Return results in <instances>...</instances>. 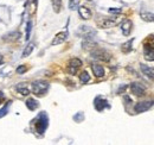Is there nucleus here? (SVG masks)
Segmentation results:
<instances>
[{
	"label": "nucleus",
	"instance_id": "29",
	"mask_svg": "<svg viewBox=\"0 0 154 145\" xmlns=\"http://www.w3.org/2000/svg\"><path fill=\"white\" fill-rule=\"evenodd\" d=\"M2 62H4V58H2V56H1V55H0V66H1V64H2Z\"/></svg>",
	"mask_w": 154,
	"mask_h": 145
},
{
	"label": "nucleus",
	"instance_id": "12",
	"mask_svg": "<svg viewBox=\"0 0 154 145\" xmlns=\"http://www.w3.org/2000/svg\"><path fill=\"white\" fill-rule=\"evenodd\" d=\"M132 27H133V24H132V21L131 20H125L123 23H122V25H121V30H122V34L125 35V36H128L129 34H131V31H132Z\"/></svg>",
	"mask_w": 154,
	"mask_h": 145
},
{
	"label": "nucleus",
	"instance_id": "18",
	"mask_svg": "<svg viewBox=\"0 0 154 145\" xmlns=\"http://www.w3.org/2000/svg\"><path fill=\"white\" fill-rule=\"evenodd\" d=\"M115 19H104L103 23L101 24V27L107 29V27H112L113 25H115Z\"/></svg>",
	"mask_w": 154,
	"mask_h": 145
},
{
	"label": "nucleus",
	"instance_id": "9",
	"mask_svg": "<svg viewBox=\"0 0 154 145\" xmlns=\"http://www.w3.org/2000/svg\"><path fill=\"white\" fill-rule=\"evenodd\" d=\"M145 58L147 61H154V45L153 44H145Z\"/></svg>",
	"mask_w": 154,
	"mask_h": 145
},
{
	"label": "nucleus",
	"instance_id": "28",
	"mask_svg": "<svg viewBox=\"0 0 154 145\" xmlns=\"http://www.w3.org/2000/svg\"><path fill=\"white\" fill-rule=\"evenodd\" d=\"M110 13H121V8H109Z\"/></svg>",
	"mask_w": 154,
	"mask_h": 145
},
{
	"label": "nucleus",
	"instance_id": "11",
	"mask_svg": "<svg viewBox=\"0 0 154 145\" xmlns=\"http://www.w3.org/2000/svg\"><path fill=\"white\" fill-rule=\"evenodd\" d=\"M77 10H78L79 17H81L82 19L88 20V19L91 18V11H90L88 7H85V6H81V7H78Z\"/></svg>",
	"mask_w": 154,
	"mask_h": 145
},
{
	"label": "nucleus",
	"instance_id": "24",
	"mask_svg": "<svg viewBox=\"0 0 154 145\" xmlns=\"http://www.w3.org/2000/svg\"><path fill=\"white\" fill-rule=\"evenodd\" d=\"M74 119H75V121H77V123H81V121L84 119V115H83L82 112H79V113H77L76 115L74 117Z\"/></svg>",
	"mask_w": 154,
	"mask_h": 145
},
{
	"label": "nucleus",
	"instance_id": "26",
	"mask_svg": "<svg viewBox=\"0 0 154 145\" xmlns=\"http://www.w3.org/2000/svg\"><path fill=\"white\" fill-rule=\"evenodd\" d=\"M8 106H10V104H7V105H6V107H4L2 109H0V118L7 114V111H8Z\"/></svg>",
	"mask_w": 154,
	"mask_h": 145
},
{
	"label": "nucleus",
	"instance_id": "31",
	"mask_svg": "<svg viewBox=\"0 0 154 145\" xmlns=\"http://www.w3.org/2000/svg\"><path fill=\"white\" fill-rule=\"evenodd\" d=\"M89 1H91V0H89Z\"/></svg>",
	"mask_w": 154,
	"mask_h": 145
},
{
	"label": "nucleus",
	"instance_id": "23",
	"mask_svg": "<svg viewBox=\"0 0 154 145\" xmlns=\"http://www.w3.org/2000/svg\"><path fill=\"white\" fill-rule=\"evenodd\" d=\"M79 7V0H70L69 1V8L70 10H77Z\"/></svg>",
	"mask_w": 154,
	"mask_h": 145
},
{
	"label": "nucleus",
	"instance_id": "3",
	"mask_svg": "<svg viewBox=\"0 0 154 145\" xmlns=\"http://www.w3.org/2000/svg\"><path fill=\"white\" fill-rule=\"evenodd\" d=\"M154 105V100H146V101H140L134 106V111L136 113H143L151 108Z\"/></svg>",
	"mask_w": 154,
	"mask_h": 145
},
{
	"label": "nucleus",
	"instance_id": "8",
	"mask_svg": "<svg viewBox=\"0 0 154 145\" xmlns=\"http://www.w3.org/2000/svg\"><path fill=\"white\" fill-rule=\"evenodd\" d=\"M94 105H95V108L97 111H103L104 108H108L109 107V104H108V101L106 100V99H103L102 96H97L96 99H95V101H94Z\"/></svg>",
	"mask_w": 154,
	"mask_h": 145
},
{
	"label": "nucleus",
	"instance_id": "5",
	"mask_svg": "<svg viewBox=\"0 0 154 145\" xmlns=\"http://www.w3.org/2000/svg\"><path fill=\"white\" fill-rule=\"evenodd\" d=\"M81 66H82V61H81L79 58H71V60L69 61V66H68L69 72H70L71 75H75Z\"/></svg>",
	"mask_w": 154,
	"mask_h": 145
},
{
	"label": "nucleus",
	"instance_id": "25",
	"mask_svg": "<svg viewBox=\"0 0 154 145\" xmlns=\"http://www.w3.org/2000/svg\"><path fill=\"white\" fill-rule=\"evenodd\" d=\"M31 27H32V23H31V21H29V23H27V29H26V39H29V38H30Z\"/></svg>",
	"mask_w": 154,
	"mask_h": 145
},
{
	"label": "nucleus",
	"instance_id": "2",
	"mask_svg": "<svg viewBox=\"0 0 154 145\" xmlns=\"http://www.w3.org/2000/svg\"><path fill=\"white\" fill-rule=\"evenodd\" d=\"M49 87H50V85L46 81H43V80H38V81L32 82V92H33V94H36L38 96L44 95L48 92Z\"/></svg>",
	"mask_w": 154,
	"mask_h": 145
},
{
	"label": "nucleus",
	"instance_id": "21",
	"mask_svg": "<svg viewBox=\"0 0 154 145\" xmlns=\"http://www.w3.org/2000/svg\"><path fill=\"white\" fill-rule=\"evenodd\" d=\"M16 89H17V92H18V93H20L21 95H25V96L30 94L29 88H27V87H25L24 85H19V86H17V88H16Z\"/></svg>",
	"mask_w": 154,
	"mask_h": 145
},
{
	"label": "nucleus",
	"instance_id": "27",
	"mask_svg": "<svg viewBox=\"0 0 154 145\" xmlns=\"http://www.w3.org/2000/svg\"><path fill=\"white\" fill-rule=\"evenodd\" d=\"M26 72V67H24V66H19L18 68H17V72L18 74H23V72Z\"/></svg>",
	"mask_w": 154,
	"mask_h": 145
},
{
	"label": "nucleus",
	"instance_id": "1",
	"mask_svg": "<svg viewBox=\"0 0 154 145\" xmlns=\"http://www.w3.org/2000/svg\"><path fill=\"white\" fill-rule=\"evenodd\" d=\"M35 126H36V131L40 134H43L45 132V130L49 126V117H48V114L45 112H42V113L38 114Z\"/></svg>",
	"mask_w": 154,
	"mask_h": 145
},
{
	"label": "nucleus",
	"instance_id": "10",
	"mask_svg": "<svg viewBox=\"0 0 154 145\" xmlns=\"http://www.w3.org/2000/svg\"><path fill=\"white\" fill-rule=\"evenodd\" d=\"M69 36V34H68V31H63V32H59L56 35V37L54 38V40H52V45H58V44H62L63 42H65L66 40V38Z\"/></svg>",
	"mask_w": 154,
	"mask_h": 145
},
{
	"label": "nucleus",
	"instance_id": "6",
	"mask_svg": "<svg viewBox=\"0 0 154 145\" xmlns=\"http://www.w3.org/2000/svg\"><path fill=\"white\" fill-rule=\"evenodd\" d=\"M131 91L132 93L136 95V96H142V95H145V93H146V88L141 85V83H139V82H133L132 85H131Z\"/></svg>",
	"mask_w": 154,
	"mask_h": 145
},
{
	"label": "nucleus",
	"instance_id": "17",
	"mask_svg": "<svg viewBox=\"0 0 154 145\" xmlns=\"http://www.w3.org/2000/svg\"><path fill=\"white\" fill-rule=\"evenodd\" d=\"M140 17L143 19L145 21H152V23H154V14L151 13V12H141Z\"/></svg>",
	"mask_w": 154,
	"mask_h": 145
},
{
	"label": "nucleus",
	"instance_id": "4",
	"mask_svg": "<svg viewBox=\"0 0 154 145\" xmlns=\"http://www.w3.org/2000/svg\"><path fill=\"white\" fill-rule=\"evenodd\" d=\"M91 56L96 60H100V61H104V62H108L110 60V54L107 53L106 50H102V49H97V50H94L91 51Z\"/></svg>",
	"mask_w": 154,
	"mask_h": 145
},
{
	"label": "nucleus",
	"instance_id": "22",
	"mask_svg": "<svg viewBox=\"0 0 154 145\" xmlns=\"http://www.w3.org/2000/svg\"><path fill=\"white\" fill-rule=\"evenodd\" d=\"M79 80H81L82 83H87V82L90 81V75H89L87 72H83L81 75H79Z\"/></svg>",
	"mask_w": 154,
	"mask_h": 145
},
{
	"label": "nucleus",
	"instance_id": "30",
	"mask_svg": "<svg viewBox=\"0 0 154 145\" xmlns=\"http://www.w3.org/2000/svg\"><path fill=\"white\" fill-rule=\"evenodd\" d=\"M2 98H4V94H2V93H1V92H0V100H1V99H2Z\"/></svg>",
	"mask_w": 154,
	"mask_h": 145
},
{
	"label": "nucleus",
	"instance_id": "7",
	"mask_svg": "<svg viewBox=\"0 0 154 145\" xmlns=\"http://www.w3.org/2000/svg\"><path fill=\"white\" fill-rule=\"evenodd\" d=\"M77 34L78 35L81 34V36L83 37V38H85V39H89V38H91V36H95L96 35V32L93 31L89 26H81L79 30L77 31Z\"/></svg>",
	"mask_w": 154,
	"mask_h": 145
},
{
	"label": "nucleus",
	"instance_id": "20",
	"mask_svg": "<svg viewBox=\"0 0 154 145\" xmlns=\"http://www.w3.org/2000/svg\"><path fill=\"white\" fill-rule=\"evenodd\" d=\"M133 40L134 39H131V40H128V42H126L123 45H122V51L125 53V54H127V53H129L131 50H132V44H133Z\"/></svg>",
	"mask_w": 154,
	"mask_h": 145
},
{
	"label": "nucleus",
	"instance_id": "19",
	"mask_svg": "<svg viewBox=\"0 0 154 145\" xmlns=\"http://www.w3.org/2000/svg\"><path fill=\"white\" fill-rule=\"evenodd\" d=\"M52 2V7H54V11L56 13L60 12V8H62V0H51Z\"/></svg>",
	"mask_w": 154,
	"mask_h": 145
},
{
	"label": "nucleus",
	"instance_id": "16",
	"mask_svg": "<svg viewBox=\"0 0 154 145\" xmlns=\"http://www.w3.org/2000/svg\"><path fill=\"white\" fill-rule=\"evenodd\" d=\"M33 49H35V44H33V43H29V44L25 47L24 51H23V57H27V56H30L31 53L33 51Z\"/></svg>",
	"mask_w": 154,
	"mask_h": 145
},
{
	"label": "nucleus",
	"instance_id": "14",
	"mask_svg": "<svg viewBox=\"0 0 154 145\" xmlns=\"http://www.w3.org/2000/svg\"><path fill=\"white\" fill-rule=\"evenodd\" d=\"M91 69H93V72L96 77H103L104 76V68L100 64H93L91 66Z\"/></svg>",
	"mask_w": 154,
	"mask_h": 145
},
{
	"label": "nucleus",
	"instance_id": "13",
	"mask_svg": "<svg viewBox=\"0 0 154 145\" xmlns=\"http://www.w3.org/2000/svg\"><path fill=\"white\" fill-rule=\"evenodd\" d=\"M140 69L143 72V75H146L149 79H154V68L146 66V64H140Z\"/></svg>",
	"mask_w": 154,
	"mask_h": 145
},
{
	"label": "nucleus",
	"instance_id": "15",
	"mask_svg": "<svg viewBox=\"0 0 154 145\" xmlns=\"http://www.w3.org/2000/svg\"><path fill=\"white\" fill-rule=\"evenodd\" d=\"M39 106L38 101L37 100H35V99H29L27 101H26V107L30 109V111H35V109H37Z\"/></svg>",
	"mask_w": 154,
	"mask_h": 145
}]
</instances>
